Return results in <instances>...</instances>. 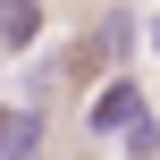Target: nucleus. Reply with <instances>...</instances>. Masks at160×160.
<instances>
[{
  "mask_svg": "<svg viewBox=\"0 0 160 160\" xmlns=\"http://www.w3.org/2000/svg\"><path fill=\"white\" fill-rule=\"evenodd\" d=\"M127 42H135V17H127V8H110V17H101V25H93V34L59 59V84H93L110 59H127Z\"/></svg>",
  "mask_w": 160,
  "mask_h": 160,
  "instance_id": "1",
  "label": "nucleus"
},
{
  "mask_svg": "<svg viewBox=\"0 0 160 160\" xmlns=\"http://www.w3.org/2000/svg\"><path fill=\"white\" fill-rule=\"evenodd\" d=\"M135 118H143V84H135V76L118 68V76H110V84L93 93V135H127Z\"/></svg>",
  "mask_w": 160,
  "mask_h": 160,
  "instance_id": "2",
  "label": "nucleus"
},
{
  "mask_svg": "<svg viewBox=\"0 0 160 160\" xmlns=\"http://www.w3.org/2000/svg\"><path fill=\"white\" fill-rule=\"evenodd\" d=\"M0 160H42V110L34 101L0 110Z\"/></svg>",
  "mask_w": 160,
  "mask_h": 160,
  "instance_id": "3",
  "label": "nucleus"
},
{
  "mask_svg": "<svg viewBox=\"0 0 160 160\" xmlns=\"http://www.w3.org/2000/svg\"><path fill=\"white\" fill-rule=\"evenodd\" d=\"M42 42V0H0V51H34Z\"/></svg>",
  "mask_w": 160,
  "mask_h": 160,
  "instance_id": "4",
  "label": "nucleus"
},
{
  "mask_svg": "<svg viewBox=\"0 0 160 160\" xmlns=\"http://www.w3.org/2000/svg\"><path fill=\"white\" fill-rule=\"evenodd\" d=\"M152 152H160V127H152V110H143V118L127 127V160H152Z\"/></svg>",
  "mask_w": 160,
  "mask_h": 160,
  "instance_id": "5",
  "label": "nucleus"
}]
</instances>
